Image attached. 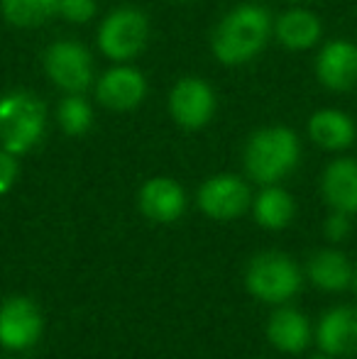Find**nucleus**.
<instances>
[{"label": "nucleus", "mask_w": 357, "mask_h": 359, "mask_svg": "<svg viewBox=\"0 0 357 359\" xmlns=\"http://www.w3.org/2000/svg\"><path fill=\"white\" fill-rule=\"evenodd\" d=\"M57 118L64 133L72 135V137H79V135H86L90 125H93V110H90L86 98H81L79 93H72L59 103Z\"/></svg>", "instance_id": "21"}, {"label": "nucleus", "mask_w": 357, "mask_h": 359, "mask_svg": "<svg viewBox=\"0 0 357 359\" xmlns=\"http://www.w3.org/2000/svg\"><path fill=\"white\" fill-rule=\"evenodd\" d=\"M149 39V20L135 8H120L103 20L98 29V47L113 62L137 57Z\"/></svg>", "instance_id": "5"}, {"label": "nucleus", "mask_w": 357, "mask_h": 359, "mask_svg": "<svg viewBox=\"0 0 357 359\" xmlns=\"http://www.w3.org/2000/svg\"><path fill=\"white\" fill-rule=\"evenodd\" d=\"M316 79L333 93H348L357 86V42L353 39H330L316 54Z\"/></svg>", "instance_id": "7"}, {"label": "nucleus", "mask_w": 357, "mask_h": 359, "mask_svg": "<svg viewBox=\"0 0 357 359\" xmlns=\"http://www.w3.org/2000/svg\"><path fill=\"white\" fill-rule=\"evenodd\" d=\"M286 3H306V0H286Z\"/></svg>", "instance_id": "26"}, {"label": "nucleus", "mask_w": 357, "mask_h": 359, "mask_svg": "<svg viewBox=\"0 0 357 359\" xmlns=\"http://www.w3.org/2000/svg\"><path fill=\"white\" fill-rule=\"evenodd\" d=\"M314 359H335L333 355H328V352H323V355H316Z\"/></svg>", "instance_id": "25"}, {"label": "nucleus", "mask_w": 357, "mask_h": 359, "mask_svg": "<svg viewBox=\"0 0 357 359\" xmlns=\"http://www.w3.org/2000/svg\"><path fill=\"white\" fill-rule=\"evenodd\" d=\"M350 230H353V220H350V213H343V210H333L323 222V235L330 242H343Z\"/></svg>", "instance_id": "23"}, {"label": "nucleus", "mask_w": 357, "mask_h": 359, "mask_svg": "<svg viewBox=\"0 0 357 359\" xmlns=\"http://www.w3.org/2000/svg\"><path fill=\"white\" fill-rule=\"evenodd\" d=\"M47 128V110L37 95L13 90L0 95V147L13 154H25L39 144Z\"/></svg>", "instance_id": "3"}, {"label": "nucleus", "mask_w": 357, "mask_h": 359, "mask_svg": "<svg viewBox=\"0 0 357 359\" xmlns=\"http://www.w3.org/2000/svg\"><path fill=\"white\" fill-rule=\"evenodd\" d=\"M274 22L262 5L245 3L230 10L213 34V54L225 67H243L267 47Z\"/></svg>", "instance_id": "1"}, {"label": "nucleus", "mask_w": 357, "mask_h": 359, "mask_svg": "<svg viewBox=\"0 0 357 359\" xmlns=\"http://www.w3.org/2000/svg\"><path fill=\"white\" fill-rule=\"evenodd\" d=\"M321 194L333 210L357 213V159L340 156L325 166L321 176Z\"/></svg>", "instance_id": "13"}, {"label": "nucleus", "mask_w": 357, "mask_h": 359, "mask_svg": "<svg viewBox=\"0 0 357 359\" xmlns=\"http://www.w3.org/2000/svg\"><path fill=\"white\" fill-rule=\"evenodd\" d=\"M95 95L110 110H133L147 95V81L135 67H115L100 76Z\"/></svg>", "instance_id": "11"}, {"label": "nucleus", "mask_w": 357, "mask_h": 359, "mask_svg": "<svg viewBox=\"0 0 357 359\" xmlns=\"http://www.w3.org/2000/svg\"><path fill=\"white\" fill-rule=\"evenodd\" d=\"M301 159V144L294 130L262 128L250 137L245 147V169L257 184L271 186L289 176Z\"/></svg>", "instance_id": "2"}, {"label": "nucleus", "mask_w": 357, "mask_h": 359, "mask_svg": "<svg viewBox=\"0 0 357 359\" xmlns=\"http://www.w3.org/2000/svg\"><path fill=\"white\" fill-rule=\"evenodd\" d=\"M355 286H357V281H355Z\"/></svg>", "instance_id": "27"}, {"label": "nucleus", "mask_w": 357, "mask_h": 359, "mask_svg": "<svg viewBox=\"0 0 357 359\" xmlns=\"http://www.w3.org/2000/svg\"><path fill=\"white\" fill-rule=\"evenodd\" d=\"M274 37L289 52L314 49L323 37V22L306 8H291L274 20Z\"/></svg>", "instance_id": "12"}, {"label": "nucleus", "mask_w": 357, "mask_h": 359, "mask_svg": "<svg viewBox=\"0 0 357 359\" xmlns=\"http://www.w3.org/2000/svg\"><path fill=\"white\" fill-rule=\"evenodd\" d=\"M59 15L69 22L83 25L93 20L95 0H59Z\"/></svg>", "instance_id": "22"}, {"label": "nucleus", "mask_w": 357, "mask_h": 359, "mask_svg": "<svg viewBox=\"0 0 357 359\" xmlns=\"http://www.w3.org/2000/svg\"><path fill=\"white\" fill-rule=\"evenodd\" d=\"M323 352L333 357L357 355V311L355 308H333L325 313L316 332Z\"/></svg>", "instance_id": "16"}, {"label": "nucleus", "mask_w": 357, "mask_h": 359, "mask_svg": "<svg viewBox=\"0 0 357 359\" xmlns=\"http://www.w3.org/2000/svg\"><path fill=\"white\" fill-rule=\"evenodd\" d=\"M3 18L15 27H39L59 15V0H0Z\"/></svg>", "instance_id": "20"}, {"label": "nucleus", "mask_w": 357, "mask_h": 359, "mask_svg": "<svg viewBox=\"0 0 357 359\" xmlns=\"http://www.w3.org/2000/svg\"><path fill=\"white\" fill-rule=\"evenodd\" d=\"M20 174V164H18V154L8 149H0V196L8 194L15 186Z\"/></svg>", "instance_id": "24"}, {"label": "nucleus", "mask_w": 357, "mask_h": 359, "mask_svg": "<svg viewBox=\"0 0 357 359\" xmlns=\"http://www.w3.org/2000/svg\"><path fill=\"white\" fill-rule=\"evenodd\" d=\"M169 113L186 130H201L215 113V93L203 79L186 76L169 93Z\"/></svg>", "instance_id": "8"}, {"label": "nucleus", "mask_w": 357, "mask_h": 359, "mask_svg": "<svg viewBox=\"0 0 357 359\" xmlns=\"http://www.w3.org/2000/svg\"><path fill=\"white\" fill-rule=\"evenodd\" d=\"M309 137L325 151H343L357 140V125L345 110L321 108L309 118Z\"/></svg>", "instance_id": "14"}, {"label": "nucleus", "mask_w": 357, "mask_h": 359, "mask_svg": "<svg viewBox=\"0 0 357 359\" xmlns=\"http://www.w3.org/2000/svg\"><path fill=\"white\" fill-rule=\"evenodd\" d=\"M44 72L67 93H83L93 81V59L79 42L62 39L44 52Z\"/></svg>", "instance_id": "6"}, {"label": "nucleus", "mask_w": 357, "mask_h": 359, "mask_svg": "<svg viewBox=\"0 0 357 359\" xmlns=\"http://www.w3.org/2000/svg\"><path fill=\"white\" fill-rule=\"evenodd\" d=\"M309 276L321 291H345L353 281V264L338 250H323L309 262Z\"/></svg>", "instance_id": "18"}, {"label": "nucleus", "mask_w": 357, "mask_h": 359, "mask_svg": "<svg viewBox=\"0 0 357 359\" xmlns=\"http://www.w3.org/2000/svg\"><path fill=\"white\" fill-rule=\"evenodd\" d=\"M186 208V194L174 179L157 176L140 189V210L154 222L179 220Z\"/></svg>", "instance_id": "15"}, {"label": "nucleus", "mask_w": 357, "mask_h": 359, "mask_svg": "<svg viewBox=\"0 0 357 359\" xmlns=\"http://www.w3.org/2000/svg\"><path fill=\"white\" fill-rule=\"evenodd\" d=\"M252 210H255V220L262 227H267V230H284L294 220L296 203L289 191L271 184L255 198Z\"/></svg>", "instance_id": "19"}, {"label": "nucleus", "mask_w": 357, "mask_h": 359, "mask_svg": "<svg viewBox=\"0 0 357 359\" xmlns=\"http://www.w3.org/2000/svg\"><path fill=\"white\" fill-rule=\"evenodd\" d=\"M267 337L276 350L299 355V352L306 350L311 340V325L306 316H301L294 308H279V311L271 313L267 323Z\"/></svg>", "instance_id": "17"}, {"label": "nucleus", "mask_w": 357, "mask_h": 359, "mask_svg": "<svg viewBox=\"0 0 357 359\" xmlns=\"http://www.w3.org/2000/svg\"><path fill=\"white\" fill-rule=\"evenodd\" d=\"M198 205L213 220H235L250 208V189L233 174L213 176L201 186Z\"/></svg>", "instance_id": "10"}, {"label": "nucleus", "mask_w": 357, "mask_h": 359, "mask_svg": "<svg viewBox=\"0 0 357 359\" xmlns=\"http://www.w3.org/2000/svg\"><path fill=\"white\" fill-rule=\"evenodd\" d=\"M245 284L250 293L257 296L260 301L267 303H284L299 291L301 274L294 259L279 252H264L257 255L248 266Z\"/></svg>", "instance_id": "4"}, {"label": "nucleus", "mask_w": 357, "mask_h": 359, "mask_svg": "<svg viewBox=\"0 0 357 359\" xmlns=\"http://www.w3.org/2000/svg\"><path fill=\"white\" fill-rule=\"evenodd\" d=\"M42 313L29 298L13 296L0 306V345L27 350L42 337Z\"/></svg>", "instance_id": "9"}]
</instances>
